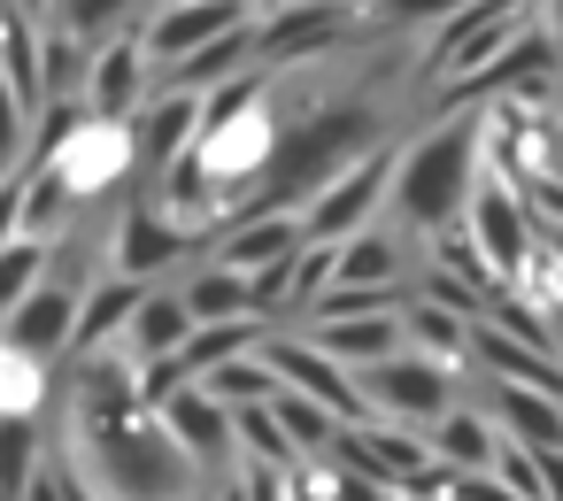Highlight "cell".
Instances as JSON below:
<instances>
[{
    "label": "cell",
    "instance_id": "cell-1",
    "mask_svg": "<svg viewBox=\"0 0 563 501\" xmlns=\"http://www.w3.org/2000/svg\"><path fill=\"white\" fill-rule=\"evenodd\" d=\"M486 140H494L486 116H440L424 140L401 147V163H394V209H401L409 232H424V240L463 232V216H471V201L486 186Z\"/></svg>",
    "mask_w": 563,
    "mask_h": 501
},
{
    "label": "cell",
    "instance_id": "cell-2",
    "mask_svg": "<svg viewBox=\"0 0 563 501\" xmlns=\"http://www.w3.org/2000/svg\"><path fill=\"white\" fill-rule=\"evenodd\" d=\"M70 470L101 501H194V478H201V463L147 409L140 416H109V424H78Z\"/></svg>",
    "mask_w": 563,
    "mask_h": 501
},
{
    "label": "cell",
    "instance_id": "cell-3",
    "mask_svg": "<svg viewBox=\"0 0 563 501\" xmlns=\"http://www.w3.org/2000/svg\"><path fill=\"white\" fill-rule=\"evenodd\" d=\"M363 155H378V124H371L363 109H317V116H301V124L286 132L271 178L255 186V201H247L240 216H301V209H309L340 170H355Z\"/></svg>",
    "mask_w": 563,
    "mask_h": 501
},
{
    "label": "cell",
    "instance_id": "cell-4",
    "mask_svg": "<svg viewBox=\"0 0 563 501\" xmlns=\"http://www.w3.org/2000/svg\"><path fill=\"white\" fill-rule=\"evenodd\" d=\"M463 240L478 247V263H486V278H494L501 293L525 286L532 263H540V224H532L525 193H517L509 178H494V170H486V186H478V201H471V216H463Z\"/></svg>",
    "mask_w": 563,
    "mask_h": 501
},
{
    "label": "cell",
    "instance_id": "cell-5",
    "mask_svg": "<svg viewBox=\"0 0 563 501\" xmlns=\"http://www.w3.org/2000/svg\"><path fill=\"white\" fill-rule=\"evenodd\" d=\"M525 32H532V0H478V9L448 16V24L424 40V63H432V78L463 86V78H478L486 63H501Z\"/></svg>",
    "mask_w": 563,
    "mask_h": 501
},
{
    "label": "cell",
    "instance_id": "cell-6",
    "mask_svg": "<svg viewBox=\"0 0 563 501\" xmlns=\"http://www.w3.org/2000/svg\"><path fill=\"white\" fill-rule=\"evenodd\" d=\"M363 401H371V416H386V424H401V432H432L448 409H455V370L448 363H432V355H417V347H401L394 363H371L363 378Z\"/></svg>",
    "mask_w": 563,
    "mask_h": 501
},
{
    "label": "cell",
    "instance_id": "cell-7",
    "mask_svg": "<svg viewBox=\"0 0 563 501\" xmlns=\"http://www.w3.org/2000/svg\"><path fill=\"white\" fill-rule=\"evenodd\" d=\"M394 163H401V147H378V155H363L355 170H340V178L301 209V240H309V247H340V240L371 232V216L394 201Z\"/></svg>",
    "mask_w": 563,
    "mask_h": 501
},
{
    "label": "cell",
    "instance_id": "cell-8",
    "mask_svg": "<svg viewBox=\"0 0 563 501\" xmlns=\"http://www.w3.org/2000/svg\"><path fill=\"white\" fill-rule=\"evenodd\" d=\"M240 24H255V9H247V0H186V9H155V16L140 24V47H147L155 78H170L178 63H194L201 47L232 40Z\"/></svg>",
    "mask_w": 563,
    "mask_h": 501
},
{
    "label": "cell",
    "instance_id": "cell-9",
    "mask_svg": "<svg viewBox=\"0 0 563 501\" xmlns=\"http://www.w3.org/2000/svg\"><path fill=\"white\" fill-rule=\"evenodd\" d=\"M263 363L278 370V386L286 393H309V401H324L340 424H371V401H363V386H355V370H340L317 339H263Z\"/></svg>",
    "mask_w": 563,
    "mask_h": 501
},
{
    "label": "cell",
    "instance_id": "cell-10",
    "mask_svg": "<svg viewBox=\"0 0 563 501\" xmlns=\"http://www.w3.org/2000/svg\"><path fill=\"white\" fill-rule=\"evenodd\" d=\"M86 286H93V278H78V270H47V286H40L9 324H0V339L24 347V355H40V363L70 355V339H78V309H86Z\"/></svg>",
    "mask_w": 563,
    "mask_h": 501
},
{
    "label": "cell",
    "instance_id": "cell-11",
    "mask_svg": "<svg viewBox=\"0 0 563 501\" xmlns=\"http://www.w3.org/2000/svg\"><path fill=\"white\" fill-rule=\"evenodd\" d=\"M147 101H155V63H147L140 32L93 47V70H86V116H93V124H132Z\"/></svg>",
    "mask_w": 563,
    "mask_h": 501
},
{
    "label": "cell",
    "instance_id": "cell-12",
    "mask_svg": "<svg viewBox=\"0 0 563 501\" xmlns=\"http://www.w3.org/2000/svg\"><path fill=\"white\" fill-rule=\"evenodd\" d=\"M201 232H186V224H170L155 201H132L124 216H117V240H109V270L117 278H132V286H147L155 270H170L186 247H194Z\"/></svg>",
    "mask_w": 563,
    "mask_h": 501
},
{
    "label": "cell",
    "instance_id": "cell-13",
    "mask_svg": "<svg viewBox=\"0 0 563 501\" xmlns=\"http://www.w3.org/2000/svg\"><path fill=\"white\" fill-rule=\"evenodd\" d=\"M194 147H201V93L155 86V101L132 116V155H140L155 178H163V170H178Z\"/></svg>",
    "mask_w": 563,
    "mask_h": 501
},
{
    "label": "cell",
    "instance_id": "cell-14",
    "mask_svg": "<svg viewBox=\"0 0 563 501\" xmlns=\"http://www.w3.org/2000/svg\"><path fill=\"white\" fill-rule=\"evenodd\" d=\"M132 163H140V155H132V124H86L63 155L24 163V170H63V178H70V193H78V201H93V193H109Z\"/></svg>",
    "mask_w": 563,
    "mask_h": 501
},
{
    "label": "cell",
    "instance_id": "cell-15",
    "mask_svg": "<svg viewBox=\"0 0 563 501\" xmlns=\"http://www.w3.org/2000/svg\"><path fill=\"white\" fill-rule=\"evenodd\" d=\"M347 24H355V0H301V9L255 24V55L263 63H301V55L347 40Z\"/></svg>",
    "mask_w": 563,
    "mask_h": 501
},
{
    "label": "cell",
    "instance_id": "cell-16",
    "mask_svg": "<svg viewBox=\"0 0 563 501\" xmlns=\"http://www.w3.org/2000/svg\"><path fill=\"white\" fill-rule=\"evenodd\" d=\"M155 416H163V432H170V439H178V447H186L201 470H217V463L240 447V432H232V409H224L217 393H201V386H178V393H170Z\"/></svg>",
    "mask_w": 563,
    "mask_h": 501
},
{
    "label": "cell",
    "instance_id": "cell-17",
    "mask_svg": "<svg viewBox=\"0 0 563 501\" xmlns=\"http://www.w3.org/2000/svg\"><path fill=\"white\" fill-rule=\"evenodd\" d=\"M140 301H147V286H132V278L101 270V278L86 286V309H78V339H70V363H93V355L124 347V332H132Z\"/></svg>",
    "mask_w": 563,
    "mask_h": 501
},
{
    "label": "cell",
    "instance_id": "cell-18",
    "mask_svg": "<svg viewBox=\"0 0 563 501\" xmlns=\"http://www.w3.org/2000/svg\"><path fill=\"white\" fill-rule=\"evenodd\" d=\"M309 240H301V216H232L224 240H217V263L240 270V278H263L278 263H294Z\"/></svg>",
    "mask_w": 563,
    "mask_h": 501
},
{
    "label": "cell",
    "instance_id": "cell-19",
    "mask_svg": "<svg viewBox=\"0 0 563 501\" xmlns=\"http://www.w3.org/2000/svg\"><path fill=\"white\" fill-rule=\"evenodd\" d=\"M186 339H194V309H186V293H178V286H147V301H140L132 332H124V355H132L140 370H155V363H178Z\"/></svg>",
    "mask_w": 563,
    "mask_h": 501
},
{
    "label": "cell",
    "instance_id": "cell-20",
    "mask_svg": "<svg viewBox=\"0 0 563 501\" xmlns=\"http://www.w3.org/2000/svg\"><path fill=\"white\" fill-rule=\"evenodd\" d=\"M494 424H501L509 447L563 455V401L548 386H494Z\"/></svg>",
    "mask_w": 563,
    "mask_h": 501
},
{
    "label": "cell",
    "instance_id": "cell-21",
    "mask_svg": "<svg viewBox=\"0 0 563 501\" xmlns=\"http://www.w3.org/2000/svg\"><path fill=\"white\" fill-rule=\"evenodd\" d=\"M309 339H317L340 370L363 378L371 363H394V355L409 347V324H401V316H340V324H317Z\"/></svg>",
    "mask_w": 563,
    "mask_h": 501
},
{
    "label": "cell",
    "instance_id": "cell-22",
    "mask_svg": "<svg viewBox=\"0 0 563 501\" xmlns=\"http://www.w3.org/2000/svg\"><path fill=\"white\" fill-rule=\"evenodd\" d=\"M424 447H432V463H440L448 478H478V470L501 463V424H486L478 409H448V416L424 432Z\"/></svg>",
    "mask_w": 563,
    "mask_h": 501
},
{
    "label": "cell",
    "instance_id": "cell-23",
    "mask_svg": "<svg viewBox=\"0 0 563 501\" xmlns=\"http://www.w3.org/2000/svg\"><path fill=\"white\" fill-rule=\"evenodd\" d=\"M401 240L394 232H355V240H340L332 247V286H355V293H401Z\"/></svg>",
    "mask_w": 563,
    "mask_h": 501
},
{
    "label": "cell",
    "instance_id": "cell-24",
    "mask_svg": "<svg viewBox=\"0 0 563 501\" xmlns=\"http://www.w3.org/2000/svg\"><path fill=\"white\" fill-rule=\"evenodd\" d=\"M263 347V324L247 316V324H194V339L178 347V386H201L209 370H224V363H240V355H255Z\"/></svg>",
    "mask_w": 563,
    "mask_h": 501
},
{
    "label": "cell",
    "instance_id": "cell-25",
    "mask_svg": "<svg viewBox=\"0 0 563 501\" xmlns=\"http://www.w3.org/2000/svg\"><path fill=\"white\" fill-rule=\"evenodd\" d=\"M47 470V424L40 416H0V501H24Z\"/></svg>",
    "mask_w": 563,
    "mask_h": 501
},
{
    "label": "cell",
    "instance_id": "cell-26",
    "mask_svg": "<svg viewBox=\"0 0 563 501\" xmlns=\"http://www.w3.org/2000/svg\"><path fill=\"white\" fill-rule=\"evenodd\" d=\"M178 293H186L194 324H247V316H255V286H247L240 270H224V263H209V270L186 278Z\"/></svg>",
    "mask_w": 563,
    "mask_h": 501
},
{
    "label": "cell",
    "instance_id": "cell-27",
    "mask_svg": "<svg viewBox=\"0 0 563 501\" xmlns=\"http://www.w3.org/2000/svg\"><path fill=\"white\" fill-rule=\"evenodd\" d=\"M401 324H409V347L417 355H432V363H471V339H478V324H463L455 309H440V301H409L401 309Z\"/></svg>",
    "mask_w": 563,
    "mask_h": 501
},
{
    "label": "cell",
    "instance_id": "cell-28",
    "mask_svg": "<svg viewBox=\"0 0 563 501\" xmlns=\"http://www.w3.org/2000/svg\"><path fill=\"white\" fill-rule=\"evenodd\" d=\"M63 9V32L78 47H109V40H132L147 24V0H55Z\"/></svg>",
    "mask_w": 563,
    "mask_h": 501
},
{
    "label": "cell",
    "instance_id": "cell-29",
    "mask_svg": "<svg viewBox=\"0 0 563 501\" xmlns=\"http://www.w3.org/2000/svg\"><path fill=\"white\" fill-rule=\"evenodd\" d=\"M47 393H55V363L0 339V416H47Z\"/></svg>",
    "mask_w": 563,
    "mask_h": 501
},
{
    "label": "cell",
    "instance_id": "cell-30",
    "mask_svg": "<svg viewBox=\"0 0 563 501\" xmlns=\"http://www.w3.org/2000/svg\"><path fill=\"white\" fill-rule=\"evenodd\" d=\"M271 416H278V432H286V447H294L301 463H309V455H332V447H340V432H347V424H340L324 401H309V393H278V401H271Z\"/></svg>",
    "mask_w": 563,
    "mask_h": 501
},
{
    "label": "cell",
    "instance_id": "cell-31",
    "mask_svg": "<svg viewBox=\"0 0 563 501\" xmlns=\"http://www.w3.org/2000/svg\"><path fill=\"white\" fill-rule=\"evenodd\" d=\"M55 270V240H16V247H0V324H9Z\"/></svg>",
    "mask_w": 563,
    "mask_h": 501
},
{
    "label": "cell",
    "instance_id": "cell-32",
    "mask_svg": "<svg viewBox=\"0 0 563 501\" xmlns=\"http://www.w3.org/2000/svg\"><path fill=\"white\" fill-rule=\"evenodd\" d=\"M201 393H217L224 409H263V401H278L286 386H278V370L263 363V347H255V355H240V363L209 370V378H201Z\"/></svg>",
    "mask_w": 563,
    "mask_h": 501
},
{
    "label": "cell",
    "instance_id": "cell-33",
    "mask_svg": "<svg viewBox=\"0 0 563 501\" xmlns=\"http://www.w3.org/2000/svg\"><path fill=\"white\" fill-rule=\"evenodd\" d=\"M86 70H93V47H78L70 32H47V40H40V86H47V109H55V101H86Z\"/></svg>",
    "mask_w": 563,
    "mask_h": 501
},
{
    "label": "cell",
    "instance_id": "cell-34",
    "mask_svg": "<svg viewBox=\"0 0 563 501\" xmlns=\"http://www.w3.org/2000/svg\"><path fill=\"white\" fill-rule=\"evenodd\" d=\"M24 140H32V109H24V93H16V78H9V63H0V170L24 155Z\"/></svg>",
    "mask_w": 563,
    "mask_h": 501
},
{
    "label": "cell",
    "instance_id": "cell-35",
    "mask_svg": "<svg viewBox=\"0 0 563 501\" xmlns=\"http://www.w3.org/2000/svg\"><path fill=\"white\" fill-rule=\"evenodd\" d=\"M332 293V247H301V263H294V293H286V309H317Z\"/></svg>",
    "mask_w": 563,
    "mask_h": 501
},
{
    "label": "cell",
    "instance_id": "cell-36",
    "mask_svg": "<svg viewBox=\"0 0 563 501\" xmlns=\"http://www.w3.org/2000/svg\"><path fill=\"white\" fill-rule=\"evenodd\" d=\"M463 9H478V0H386L378 24H424V32H440V24L463 16Z\"/></svg>",
    "mask_w": 563,
    "mask_h": 501
},
{
    "label": "cell",
    "instance_id": "cell-37",
    "mask_svg": "<svg viewBox=\"0 0 563 501\" xmlns=\"http://www.w3.org/2000/svg\"><path fill=\"white\" fill-rule=\"evenodd\" d=\"M525 140H532V170H525V178H548V186H563V116H540Z\"/></svg>",
    "mask_w": 563,
    "mask_h": 501
},
{
    "label": "cell",
    "instance_id": "cell-38",
    "mask_svg": "<svg viewBox=\"0 0 563 501\" xmlns=\"http://www.w3.org/2000/svg\"><path fill=\"white\" fill-rule=\"evenodd\" d=\"M24 240V170L0 178V247H16Z\"/></svg>",
    "mask_w": 563,
    "mask_h": 501
},
{
    "label": "cell",
    "instance_id": "cell-39",
    "mask_svg": "<svg viewBox=\"0 0 563 501\" xmlns=\"http://www.w3.org/2000/svg\"><path fill=\"white\" fill-rule=\"evenodd\" d=\"M324 501H401L394 486H371V478H355V470H340L332 486H324Z\"/></svg>",
    "mask_w": 563,
    "mask_h": 501
},
{
    "label": "cell",
    "instance_id": "cell-40",
    "mask_svg": "<svg viewBox=\"0 0 563 501\" xmlns=\"http://www.w3.org/2000/svg\"><path fill=\"white\" fill-rule=\"evenodd\" d=\"M209 501H255V478H247V470H232V478H217V486H209Z\"/></svg>",
    "mask_w": 563,
    "mask_h": 501
},
{
    "label": "cell",
    "instance_id": "cell-41",
    "mask_svg": "<svg viewBox=\"0 0 563 501\" xmlns=\"http://www.w3.org/2000/svg\"><path fill=\"white\" fill-rule=\"evenodd\" d=\"M540 16H548V47L563 55V0H548V9H540Z\"/></svg>",
    "mask_w": 563,
    "mask_h": 501
},
{
    "label": "cell",
    "instance_id": "cell-42",
    "mask_svg": "<svg viewBox=\"0 0 563 501\" xmlns=\"http://www.w3.org/2000/svg\"><path fill=\"white\" fill-rule=\"evenodd\" d=\"M247 9H255V24H263V16H286V9H301V0H247Z\"/></svg>",
    "mask_w": 563,
    "mask_h": 501
},
{
    "label": "cell",
    "instance_id": "cell-43",
    "mask_svg": "<svg viewBox=\"0 0 563 501\" xmlns=\"http://www.w3.org/2000/svg\"><path fill=\"white\" fill-rule=\"evenodd\" d=\"M63 463H70V455H63ZM70 501H101V493H93V486H86V478L70 470Z\"/></svg>",
    "mask_w": 563,
    "mask_h": 501
},
{
    "label": "cell",
    "instance_id": "cell-44",
    "mask_svg": "<svg viewBox=\"0 0 563 501\" xmlns=\"http://www.w3.org/2000/svg\"><path fill=\"white\" fill-rule=\"evenodd\" d=\"M155 9H186V0H147V16H155Z\"/></svg>",
    "mask_w": 563,
    "mask_h": 501
},
{
    "label": "cell",
    "instance_id": "cell-45",
    "mask_svg": "<svg viewBox=\"0 0 563 501\" xmlns=\"http://www.w3.org/2000/svg\"><path fill=\"white\" fill-rule=\"evenodd\" d=\"M371 9H386V0H371Z\"/></svg>",
    "mask_w": 563,
    "mask_h": 501
},
{
    "label": "cell",
    "instance_id": "cell-46",
    "mask_svg": "<svg viewBox=\"0 0 563 501\" xmlns=\"http://www.w3.org/2000/svg\"><path fill=\"white\" fill-rule=\"evenodd\" d=\"M194 501H209V493H194Z\"/></svg>",
    "mask_w": 563,
    "mask_h": 501
},
{
    "label": "cell",
    "instance_id": "cell-47",
    "mask_svg": "<svg viewBox=\"0 0 563 501\" xmlns=\"http://www.w3.org/2000/svg\"><path fill=\"white\" fill-rule=\"evenodd\" d=\"M555 324H563V316H555Z\"/></svg>",
    "mask_w": 563,
    "mask_h": 501
}]
</instances>
